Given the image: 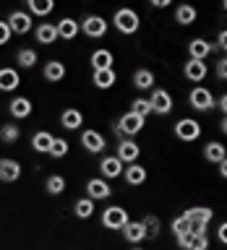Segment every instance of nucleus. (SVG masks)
Here are the masks:
<instances>
[{
	"mask_svg": "<svg viewBox=\"0 0 227 250\" xmlns=\"http://www.w3.org/2000/svg\"><path fill=\"white\" fill-rule=\"evenodd\" d=\"M113 23H115V29L120 31V34H136L138 26H141L138 13L133 11V8H120V11H115Z\"/></svg>",
	"mask_w": 227,
	"mask_h": 250,
	"instance_id": "nucleus-1",
	"label": "nucleus"
},
{
	"mask_svg": "<svg viewBox=\"0 0 227 250\" xmlns=\"http://www.w3.org/2000/svg\"><path fill=\"white\" fill-rule=\"evenodd\" d=\"M141 128H144V117H138V115H133L131 109L125 112L120 120H117V125H115V133L120 136V141L125 138V136H136V133H141Z\"/></svg>",
	"mask_w": 227,
	"mask_h": 250,
	"instance_id": "nucleus-2",
	"label": "nucleus"
},
{
	"mask_svg": "<svg viewBox=\"0 0 227 250\" xmlns=\"http://www.w3.org/2000/svg\"><path fill=\"white\" fill-rule=\"evenodd\" d=\"M128 211L123 206H110L102 211V224L107 227V229H125V224H128Z\"/></svg>",
	"mask_w": 227,
	"mask_h": 250,
	"instance_id": "nucleus-3",
	"label": "nucleus"
},
{
	"mask_svg": "<svg viewBox=\"0 0 227 250\" xmlns=\"http://www.w3.org/2000/svg\"><path fill=\"white\" fill-rule=\"evenodd\" d=\"M81 31L86 37H91V39H99V37H105L107 34V21L102 19V16H86V19L81 21Z\"/></svg>",
	"mask_w": 227,
	"mask_h": 250,
	"instance_id": "nucleus-4",
	"label": "nucleus"
},
{
	"mask_svg": "<svg viewBox=\"0 0 227 250\" xmlns=\"http://www.w3.org/2000/svg\"><path fill=\"white\" fill-rule=\"evenodd\" d=\"M175 136L180 141H196L201 136V125L199 120H191V117H183V120L175 123Z\"/></svg>",
	"mask_w": 227,
	"mask_h": 250,
	"instance_id": "nucleus-5",
	"label": "nucleus"
},
{
	"mask_svg": "<svg viewBox=\"0 0 227 250\" xmlns=\"http://www.w3.org/2000/svg\"><path fill=\"white\" fill-rule=\"evenodd\" d=\"M113 195V188L107 185V180L105 177H94L86 183V198H91V201H105Z\"/></svg>",
	"mask_w": 227,
	"mask_h": 250,
	"instance_id": "nucleus-6",
	"label": "nucleus"
},
{
	"mask_svg": "<svg viewBox=\"0 0 227 250\" xmlns=\"http://www.w3.org/2000/svg\"><path fill=\"white\" fill-rule=\"evenodd\" d=\"M188 102H191V107L199 109V112L214 107V97H211V91L204 89V86H196V89L191 91V97H188Z\"/></svg>",
	"mask_w": 227,
	"mask_h": 250,
	"instance_id": "nucleus-7",
	"label": "nucleus"
},
{
	"mask_svg": "<svg viewBox=\"0 0 227 250\" xmlns=\"http://www.w3.org/2000/svg\"><path fill=\"white\" fill-rule=\"evenodd\" d=\"M138 154H141V148H138V144L136 141H131V138H123L120 144H117V159H120L123 164H136V159H138Z\"/></svg>",
	"mask_w": 227,
	"mask_h": 250,
	"instance_id": "nucleus-8",
	"label": "nucleus"
},
{
	"mask_svg": "<svg viewBox=\"0 0 227 250\" xmlns=\"http://www.w3.org/2000/svg\"><path fill=\"white\" fill-rule=\"evenodd\" d=\"M8 26H11L13 34H29L31 31V13L13 11L11 16H8Z\"/></svg>",
	"mask_w": 227,
	"mask_h": 250,
	"instance_id": "nucleus-9",
	"label": "nucleus"
},
{
	"mask_svg": "<svg viewBox=\"0 0 227 250\" xmlns=\"http://www.w3.org/2000/svg\"><path fill=\"white\" fill-rule=\"evenodd\" d=\"M149 102H152V109L157 115H170L172 112V97L164 89H154Z\"/></svg>",
	"mask_w": 227,
	"mask_h": 250,
	"instance_id": "nucleus-10",
	"label": "nucleus"
},
{
	"mask_svg": "<svg viewBox=\"0 0 227 250\" xmlns=\"http://www.w3.org/2000/svg\"><path fill=\"white\" fill-rule=\"evenodd\" d=\"M81 146L89 154H99V151H105V136L97 130H84L81 133Z\"/></svg>",
	"mask_w": 227,
	"mask_h": 250,
	"instance_id": "nucleus-11",
	"label": "nucleus"
},
{
	"mask_svg": "<svg viewBox=\"0 0 227 250\" xmlns=\"http://www.w3.org/2000/svg\"><path fill=\"white\" fill-rule=\"evenodd\" d=\"M99 172L105 180H113V177H120L123 175V162L117 159V156H105V159L99 162Z\"/></svg>",
	"mask_w": 227,
	"mask_h": 250,
	"instance_id": "nucleus-12",
	"label": "nucleus"
},
{
	"mask_svg": "<svg viewBox=\"0 0 227 250\" xmlns=\"http://www.w3.org/2000/svg\"><path fill=\"white\" fill-rule=\"evenodd\" d=\"M178 245L183 250H206L209 248V240L206 234H196V232H188L183 237H178Z\"/></svg>",
	"mask_w": 227,
	"mask_h": 250,
	"instance_id": "nucleus-13",
	"label": "nucleus"
},
{
	"mask_svg": "<svg viewBox=\"0 0 227 250\" xmlns=\"http://www.w3.org/2000/svg\"><path fill=\"white\" fill-rule=\"evenodd\" d=\"M21 177V164L16 159H0V180L3 183H16V180Z\"/></svg>",
	"mask_w": 227,
	"mask_h": 250,
	"instance_id": "nucleus-14",
	"label": "nucleus"
},
{
	"mask_svg": "<svg viewBox=\"0 0 227 250\" xmlns=\"http://www.w3.org/2000/svg\"><path fill=\"white\" fill-rule=\"evenodd\" d=\"M204 159L211 162V164H222V162L227 159L225 144H219V141H209V144L204 146Z\"/></svg>",
	"mask_w": 227,
	"mask_h": 250,
	"instance_id": "nucleus-15",
	"label": "nucleus"
},
{
	"mask_svg": "<svg viewBox=\"0 0 227 250\" xmlns=\"http://www.w3.org/2000/svg\"><path fill=\"white\" fill-rule=\"evenodd\" d=\"M60 125L66 130H78L84 125V115H81V109H76V107H68V109H63V115H60Z\"/></svg>",
	"mask_w": 227,
	"mask_h": 250,
	"instance_id": "nucleus-16",
	"label": "nucleus"
},
{
	"mask_svg": "<svg viewBox=\"0 0 227 250\" xmlns=\"http://www.w3.org/2000/svg\"><path fill=\"white\" fill-rule=\"evenodd\" d=\"M185 216L191 219L193 227H206V224L211 222V216H214V211L206 208V206H193V208L185 211Z\"/></svg>",
	"mask_w": 227,
	"mask_h": 250,
	"instance_id": "nucleus-17",
	"label": "nucleus"
},
{
	"mask_svg": "<svg viewBox=\"0 0 227 250\" xmlns=\"http://www.w3.org/2000/svg\"><path fill=\"white\" fill-rule=\"evenodd\" d=\"M211 50H217V44L206 42V39H191V44H188V55H191V60H204Z\"/></svg>",
	"mask_w": 227,
	"mask_h": 250,
	"instance_id": "nucleus-18",
	"label": "nucleus"
},
{
	"mask_svg": "<svg viewBox=\"0 0 227 250\" xmlns=\"http://www.w3.org/2000/svg\"><path fill=\"white\" fill-rule=\"evenodd\" d=\"M55 144V136L52 133H47V130H37L34 136H31V148L39 154H50V148Z\"/></svg>",
	"mask_w": 227,
	"mask_h": 250,
	"instance_id": "nucleus-19",
	"label": "nucleus"
},
{
	"mask_svg": "<svg viewBox=\"0 0 227 250\" xmlns=\"http://www.w3.org/2000/svg\"><path fill=\"white\" fill-rule=\"evenodd\" d=\"M206 62L204 60H188L185 62V68H183V73H185V78L188 81H204L206 78Z\"/></svg>",
	"mask_w": 227,
	"mask_h": 250,
	"instance_id": "nucleus-20",
	"label": "nucleus"
},
{
	"mask_svg": "<svg viewBox=\"0 0 227 250\" xmlns=\"http://www.w3.org/2000/svg\"><path fill=\"white\" fill-rule=\"evenodd\" d=\"M21 78H19V70L16 68H0V91H13L19 89Z\"/></svg>",
	"mask_w": 227,
	"mask_h": 250,
	"instance_id": "nucleus-21",
	"label": "nucleus"
},
{
	"mask_svg": "<svg viewBox=\"0 0 227 250\" xmlns=\"http://www.w3.org/2000/svg\"><path fill=\"white\" fill-rule=\"evenodd\" d=\"M123 237L133 242V245H138V242L146 240V229H144V222H128L123 229Z\"/></svg>",
	"mask_w": 227,
	"mask_h": 250,
	"instance_id": "nucleus-22",
	"label": "nucleus"
},
{
	"mask_svg": "<svg viewBox=\"0 0 227 250\" xmlns=\"http://www.w3.org/2000/svg\"><path fill=\"white\" fill-rule=\"evenodd\" d=\"M34 37H37V42L39 44H52L55 39H58V23H39L37 31H34Z\"/></svg>",
	"mask_w": 227,
	"mask_h": 250,
	"instance_id": "nucleus-23",
	"label": "nucleus"
},
{
	"mask_svg": "<svg viewBox=\"0 0 227 250\" xmlns=\"http://www.w3.org/2000/svg\"><path fill=\"white\" fill-rule=\"evenodd\" d=\"M91 81H94V86H97V89H113L115 81H117V73H115L113 68H107V70H94V73H91Z\"/></svg>",
	"mask_w": 227,
	"mask_h": 250,
	"instance_id": "nucleus-24",
	"label": "nucleus"
},
{
	"mask_svg": "<svg viewBox=\"0 0 227 250\" xmlns=\"http://www.w3.org/2000/svg\"><path fill=\"white\" fill-rule=\"evenodd\" d=\"M45 81H50V83H58L66 78V65H63L60 60H50V62H45Z\"/></svg>",
	"mask_w": 227,
	"mask_h": 250,
	"instance_id": "nucleus-25",
	"label": "nucleus"
},
{
	"mask_svg": "<svg viewBox=\"0 0 227 250\" xmlns=\"http://www.w3.org/2000/svg\"><path fill=\"white\" fill-rule=\"evenodd\" d=\"M8 109H11V115L16 117V120H23V117L31 115V102L26 97H13L11 104H8Z\"/></svg>",
	"mask_w": 227,
	"mask_h": 250,
	"instance_id": "nucleus-26",
	"label": "nucleus"
},
{
	"mask_svg": "<svg viewBox=\"0 0 227 250\" xmlns=\"http://www.w3.org/2000/svg\"><path fill=\"white\" fill-rule=\"evenodd\" d=\"M78 31H81V23H78L76 19H70V16H66V19L58 21V34H60V39H73Z\"/></svg>",
	"mask_w": 227,
	"mask_h": 250,
	"instance_id": "nucleus-27",
	"label": "nucleus"
},
{
	"mask_svg": "<svg viewBox=\"0 0 227 250\" xmlns=\"http://www.w3.org/2000/svg\"><path fill=\"white\" fill-rule=\"evenodd\" d=\"M123 177H125L128 185H144L146 183V169L141 167V164H128L125 172H123Z\"/></svg>",
	"mask_w": 227,
	"mask_h": 250,
	"instance_id": "nucleus-28",
	"label": "nucleus"
},
{
	"mask_svg": "<svg viewBox=\"0 0 227 250\" xmlns=\"http://www.w3.org/2000/svg\"><path fill=\"white\" fill-rule=\"evenodd\" d=\"M91 68L94 70L113 68V52H110V50H94L91 52Z\"/></svg>",
	"mask_w": 227,
	"mask_h": 250,
	"instance_id": "nucleus-29",
	"label": "nucleus"
},
{
	"mask_svg": "<svg viewBox=\"0 0 227 250\" xmlns=\"http://www.w3.org/2000/svg\"><path fill=\"white\" fill-rule=\"evenodd\" d=\"M196 16H199V11H196L191 3H183V5H178V8H175V21H178V23H183V26L193 23V21H196Z\"/></svg>",
	"mask_w": 227,
	"mask_h": 250,
	"instance_id": "nucleus-30",
	"label": "nucleus"
},
{
	"mask_svg": "<svg viewBox=\"0 0 227 250\" xmlns=\"http://www.w3.org/2000/svg\"><path fill=\"white\" fill-rule=\"evenodd\" d=\"M133 86H136V89H152L154 86V73L149 68H138L136 73H133Z\"/></svg>",
	"mask_w": 227,
	"mask_h": 250,
	"instance_id": "nucleus-31",
	"label": "nucleus"
},
{
	"mask_svg": "<svg viewBox=\"0 0 227 250\" xmlns=\"http://www.w3.org/2000/svg\"><path fill=\"white\" fill-rule=\"evenodd\" d=\"M26 8L34 16H50L55 8V0H26Z\"/></svg>",
	"mask_w": 227,
	"mask_h": 250,
	"instance_id": "nucleus-32",
	"label": "nucleus"
},
{
	"mask_svg": "<svg viewBox=\"0 0 227 250\" xmlns=\"http://www.w3.org/2000/svg\"><path fill=\"white\" fill-rule=\"evenodd\" d=\"M16 62H19L21 68H34L37 65V50H31V47H21V50L16 52Z\"/></svg>",
	"mask_w": 227,
	"mask_h": 250,
	"instance_id": "nucleus-33",
	"label": "nucleus"
},
{
	"mask_svg": "<svg viewBox=\"0 0 227 250\" xmlns=\"http://www.w3.org/2000/svg\"><path fill=\"white\" fill-rule=\"evenodd\" d=\"M19 138H21V128H19V125L5 123L3 128H0V141H3V144H16Z\"/></svg>",
	"mask_w": 227,
	"mask_h": 250,
	"instance_id": "nucleus-34",
	"label": "nucleus"
},
{
	"mask_svg": "<svg viewBox=\"0 0 227 250\" xmlns=\"http://www.w3.org/2000/svg\"><path fill=\"white\" fill-rule=\"evenodd\" d=\"M73 214H76L78 219H89V216L94 214V201H91V198H78V201L73 203Z\"/></svg>",
	"mask_w": 227,
	"mask_h": 250,
	"instance_id": "nucleus-35",
	"label": "nucleus"
},
{
	"mask_svg": "<svg viewBox=\"0 0 227 250\" xmlns=\"http://www.w3.org/2000/svg\"><path fill=\"white\" fill-rule=\"evenodd\" d=\"M45 190L50 195H60L63 190H66V177H63V175H50V177H47V183H45Z\"/></svg>",
	"mask_w": 227,
	"mask_h": 250,
	"instance_id": "nucleus-36",
	"label": "nucleus"
},
{
	"mask_svg": "<svg viewBox=\"0 0 227 250\" xmlns=\"http://www.w3.org/2000/svg\"><path fill=\"white\" fill-rule=\"evenodd\" d=\"M172 232H175V237H183V234L193 232L191 219H188L185 214H183V216H178V219H172Z\"/></svg>",
	"mask_w": 227,
	"mask_h": 250,
	"instance_id": "nucleus-37",
	"label": "nucleus"
},
{
	"mask_svg": "<svg viewBox=\"0 0 227 250\" xmlns=\"http://www.w3.org/2000/svg\"><path fill=\"white\" fill-rule=\"evenodd\" d=\"M131 112L146 120V115L154 112V109H152V102H149V99H133V102H131Z\"/></svg>",
	"mask_w": 227,
	"mask_h": 250,
	"instance_id": "nucleus-38",
	"label": "nucleus"
},
{
	"mask_svg": "<svg viewBox=\"0 0 227 250\" xmlns=\"http://www.w3.org/2000/svg\"><path fill=\"white\" fill-rule=\"evenodd\" d=\"M141 222H144V229H146V237H157V234H159V219L157 216H144L141 219Z\"/></svg>",
	"mask_w": 227,
	"mask_h": 250,
	"instance_id": "nucleus-39",
	"label": "nucleus"
},
{
	"mask_svg": "<svg viewBox=\"0 0 227 250\" xmlns=\"http://www.w3.org/2000/svg\"><path fill=\"white\" fill-rule=\"evenodd\" d=\"M66 154H68V141L66 138H55V144L50 148V156L52 159H63Z\"/></svg>",
	"mask_w": 227,
	"mask_h": 250,
	"instance_id": "nucleus-40",
	"label": "nucleus"
},
{
	"mask_svg": "<svg viewBox=\"0 0 227 250\" xmlns=\"http://www.w3.org/2000/svg\"><path fill=\"white\" fill-rule=\"evenodd\" d=\"M11 26H8V21H0V44H5L8 39H11Z\"/></svg>",
	"mask_w": 227,
	"mask_h": 250,
	"instance_id": "nucleus-41",
	"label": "nucleus"
},
{
	"mask_svg": "<svg viewBox=\"0 0 227 250\" xmlns=\"http://www.w3.org/2000/svg\"><path fill=\"white\" fill-rule=\"evenodd\" d=\"M217 76L219 78H227V58H222L217 62Z\"/></svg>",
	"mask_w": 227,
	"mask_h": 250,
	"instance_id": "nucleus-42",
	"label": "nucleus"
},
{
	"mask_svg": "<svg viewBox=\"0 0 227 250\" xmlns=\"http://www.w3.org/2000/svg\"><path fill=\"white\" fill-rule=\"evenodd\" d=\"M217 47H219V50H225V52H227V29H222V31H219Z\"/></svg>",
	"mask_w": 227,
	"mask_h": 250,
	"instance_id": "nucleus-43",
	"label": "nucleus"
},
{
	"mask_svg": "<svg viewBox=\"0 0 227 250\" xmlns=\"http://www.w3.org/2000/svg\"><path fill=\"white\" fill-rule=\"evenodd\" d=\"M217 237H219V242H225V245H227V222H222V224H219V229H217Z\"/></svg>",
	"mask_w": 227,
	"mask_h": 250,
	"instance_id": "nucleus-44",
	"label": "nucleus"
},
{
	"mask_svg": "<svg viewBox=\"0 0 227 250\" xmlns=\"http://www.w3.org/2000/svg\"><path fill=\"white\" fill-rule=\"evenodd\" d=\"M152 5H154V8H167L170 0H152Z\"/></svg>",
	"mask_w": 227,
	"mask_h": 250,
	"instance_id": "nucleus-45",
	"label": "nucleus"
},
{
	"mask_svg": "<svg viewBox=\"0 0 227 250\" xmlns=\"http://www.w3.org/2000/svg\"><path fill=\"white\" fill-rule=\"evenodd\" d=\"M219 175H222V177L227 180V159H225L222 164H219Z\"/></svg>",
	"mask_w": 227,
	"mask_h": 250,
	"instance_id": "nucleus-46",
	"label": "nucleus"
},
{
	"mask_svg": "<svg viewBox=\"0 0 227 250\" xmlns=\"http://www.w3.org/2000/svg\"><path fill=\"white\" fill-rule=\"evenodd\" d=\"M219 107H222V112L227 115V94H225V97H222V99H219Z\"/></svg>",
	"mask_w": 227,
	"mask_h": 250,
	"instance_id": "nucleus-47",
	"label": "nucleus"
},
{
	"mask_svg": "<svg viewBox=\"0 0 227 250\" xmlns=\"http://www.w3.org/2000/svg\"><path fill=\"white\" fill-rule=\"evenodd\" d=\"M219 128H222V133L227 136V115H225V120H222V125H219Z\"/></svg>",
	"mask_w": 227,
	"mask_h": 250,
	"instance_id": "nucleus-48",
	"label": "nucleus"
},
{
	"mask_svg": "<svg viewBox=\"0 0 227 250\" xmlns=\"http://www.w3.org/2000/svg\"><path fill=\"white\" fill-rule=\"evenodd\" d=\"M225 11H227V3H225Z\"/></svg>",
	"mask_w": 227,
	"mask_h": 250,
	"instance_id": "nucleus-49",
	"label": "nucleus"
},
{
	"mask_svg": "<svg viewBox=\"0 0 227 250\" xmlns=\"http://www.w3.org/2000/svg\"><path fill=\"white\" fill-rule=\"evenodd\" d=\"M133 250H141V248H133Z\"/></svg>",
	"mask_w": 227,
	"mask_h": 250,
	"instance_id": "nucleus-50",
	"label": "nucleus"
}]
</instances>
